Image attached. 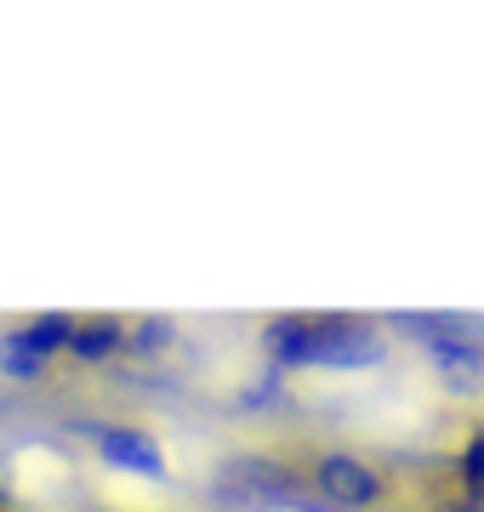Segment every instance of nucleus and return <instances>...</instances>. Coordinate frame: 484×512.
I'll return each mask as SVG.
<instances>
[{
	"label": "nucleus",
	"instance_id": "obj_1",
	"mask_svg": "<svg viewBox=\"0 0 484 512\" xmlns=\"http://www.w3.org/2000/svg\"><path fill=\"white\" fill-rule=\"evenodd\" d=\"M319 478H325V490L342 495V501H371L376 495V478L365 473V467H354V461H325Z\"/></svg>",
	"mask_w": 484,
	"mask_h": 512
},
{
	"label": "nucleus",
	"instance_id": "obj_2",
	"mask_svg": "<svg viewBox=\"0 0 484 512\" xmlns=\"http://www.w3.org/2000/svg\"><path fill=\"white\" fill-rule=\"evenodd\" d=\"M103 450H109L114 461H131V467H143V473H160V456H154L149 439H137V433H103Z\"/></svg>",
	"mask_w": 484,
	"mask_h": 512
},
{
	"label": "nucleus",
	"instance_id": "obj_3",
	"mask_svg": "<svg viewBox=\"0 0 484 512\" xmlns=\"http://www.w3.org/2000/svg\"><path fill=\"white\" fill-rule=\"evenodd\" d=\"M467 484H473V490L484 495V439L473 444V450H467Z\"/></svg>",
	"mask_w": 484,
	"mask_h": 512
}]
</instances>
